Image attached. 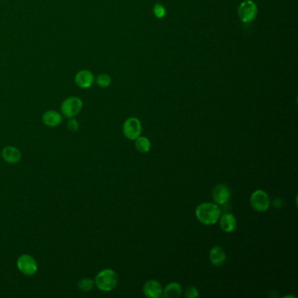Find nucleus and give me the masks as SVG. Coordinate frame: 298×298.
<instances>
[{"instance_id":"6ab92c4d","label":"nucleus","mask_w":298,"mask_h":298,"mask_svg":"<svg viewBox=\"0 0 298 298\" xmlns=\"http://www.w3.org/2000/svg\"><path fill=\"white\" fill-rule=\"evenodd\" d=\"M153 13L154 15L157 19H163L164 17L166 16V8L164 7V5L161 4H156L153 6Z\"/></svg>"},{"instance_id":"6e6552de","label":"nucleus","mask_w":298,"mask_h":298,"mask_svg":"<svg viewBox=\"0 0 298 298\" xmlns=\"http://www.w3.org/2000/svg\"><path fill=\"white\" fill-rule=\"evenodd\" d=\"M231 197V191L229 187L223 184L217 185L213 191V199L217 205L227 203Z\"/></svg>"},{"instance_id":"9d476101","label":"nucleus","mask_w":298,"mask_h":298,"mask_svg":"<svg viewBox=\"0 0 298 298\" xmlns=\"http://www.w3.org/2000/svg\"><path fill=\"white\" fill-rule=\"evenodd\" d=\"M94 75L92 72L88 70H82L78 72L75 75V83L78 87L82 88H88L91 87L94 83Z\"/></svg>"},{"instance_id":"2eb2a0df","label":"nucleus","mask_w":298,"mask_h":298,"mask_svg":"<svg viewBox=\"0 0 298 298\" xmlns=\"http://www.w3.org/2000/svg\"><path fill=\"white\" fill-rule=\"evenodd\" d=\"M182 294V288L178 284V282H170L167 284L163 290L162 296L166 298H179Z\"/></svg>"},{"instance_id":"7ed1b4c3","label":"nucleus","mask_w":298,"mask_h":298,"mask_svg":"<svg viewBox=\"0 0 298 298\" xmlns=\"http://www.w3.org/2000/svg\"><path fill=\"white\" fill-rule=\"evenodd\" d=\"M258 8L253 0H244L238 7V16L243 23H251L256 19Z\"/></svg>"},{"instance_id":"9b49d317","label":"nucleus","mask_w":298,"mask_h":298,"mask_svg":"<svg viewBox=\"0 0 298 298\" xmlns=\"http://www.w3.org/2000/svg\"><path fill=\"white\" fill-rule=\"evenodd\" d=\"M227 260V255L224 249L219 246H214L210 250V261L213 266L220 267L223 265Z\"/></svg>"},{"instance_id":"dca6fc26","label":"nucleus","mask_w":298,"mask_h":298,"mask_svg":"<svg viewBox=\"0 0 298 298\" xmlns=\"http://www.w3.org/2000/svg\"><path fill=\"white\" fill-rule=\"evenodd\" d=\"M135 147L141 153H147L150 149V142L147 137H139L135 139Z\"/></svg>"},{"instance_id":"f03ea898","label":"nucleus","mask_w":298,"mask_h":298,"mask_svg":"<svg viewBox=\"0 0 298 298\" xmlns=\"http://www.w3.org/2000/svg\"><path fill=\"white\" fill-rule=\"evenodd\" d=\"M95 283L100 290L109 292L114 290L118 283L117 274L110 269H104L96 275Z\"/></svg>"},{"instance_id":"f3484780","label":"nucleus","mask_w":298,"mask_h":298,"mask_svg":"<svg viewBox=\"0 0 298 298\" xmlns=\"http://www.w3.org/2000/svg\"><path fill=\"white\" fill-rule=\"evenodd\" d=\"M96 84L101 87H107L111 83V77L107 74H101L96 77Z\"/></svg>"},{"instance_id":"1a4fd4ad","label":"nucleus","mask_w":298,"mask_h":298,"mask_svg":"<svg viewBox=\"0 0 298 298\" xmlns=\"http://www.w3.org/2000/svg\"><path fill=\"white\" fill-rule=\"evenodd\" d=\"M143 291L145 297L149 298H158L162 297L163 290L160 282L156 280H149L145 282Z\"/></svg>"},{"instance_id":"f8f14e48","label":"nucleus","mask_w":298,"mask_h":298,"mask_svg":"<svg viewBox=\"0 0 298 298\" xmlns=\"http://www.w3.org/2000/svg\"><path fill=\"white\" fill-rule=\"evenodd\" d=\"M42 121L46 126L56 127L62 124L63 116L55 110H48L43 114Z\"/></svg>"},{"instance_id":"412c9836","label":"nucleus","mask_w":298,"mask_h":298,"mask_svg":"<svg viewBox=\"0 0 298 298\" xmlns=\"http://www.w3.org/2000/svg\"><path fill=\"white\" fill-rule=\"evenodd\" d=\"M67 128H68L69 131H72V132L77 131L79 128L78 122L75 120V119H71V120L67 123Z\"/></svg>"},{"instance_id":"0eeeda50","label":"nucleus","mask_w":298,"mask_h":298,"mask_svg":"<svg viewBox=\"0 0 298 298\" xmlns=\"http://www.w3.org/2000/svg\"><path fill=\"white\" fill-rule=\"evenodd\" d=\"M123 132L129 140H135L141 135V122L136 117H130L125 121L123 126Z\"/></svg>"},{"instance_id":"ddd939ff","label":"nucleus","mask_w":298,"mask_h":298,"mask_svg":"<svg viewBox=\"0 0 298 298\" xmlns=\"http://www.w3.org/2000/svg\"><path fill=\"white\" fill-rule=\"evenodd\" d=\"M220 228L224 232L231 233L235 230L237 226L236 218L232 213H225L220 217Z\"/></svg>"},{"instance_id":"4468645a","label":"nucleus","mask_w":298,"mask_h":298,"mask_svg":"<svg viewBox=\"0 0 298 298\" xmlns=\"http://www.w3.org/2000/svg\"><path fill=\"white\" fill-rule=\"evenodd\" d=\"M2 157L9 164H16L21 160V153L19 149L13 146H6L2 150Z\"/></svg>"},{"instance_id":"20e7f679","label":"nucleus","mask_w":298,"mask_h":298,"mask_svg":"<svg viewBox=\"0 0 298 298\" xmlns=\"http://www.w3.org/2000/svg\"><path fill=\"white\" fill-rule=\"evenodd\" d=\"M83 106L82 100L76 96H71L63 102L61 106V110L63 116L67 118H72L78 115L82 110Z\"/></svg>"},{"instance_id":"423d86ee","label":"nucleus","mask_w":298,"mask_h":298,"mask_svg":"<svg viewBox=\"0 0 298 298\" xmlns=\"http://www.w3.org/2000/svg\"><path fill=\"white\" fill-rule=\"evenodd\" d=\"M17 267L21 273L25 276H33L37 272L36 261L29 255H22L17 260Z\"/></svg>"},{"instance_id":"f257e3e1","label":"nucleus","mask_w":298,"mask_h":298,"mask_svg":"<svg viewBox=\"0 0 298 298\" xmlns=\"http://www.w3.org/2000/svg\"><path fill=\"white\" fill-rule=\"evenodd\" d=\"M196 217L200 223L211 226L217 223L221 215V209L216 203L206 202L200 204L196 208Z\"/></svg>"},{"instance_id":"aec40b11","label":"nucleus","mask_w":298,"mask_h":298,"mask_svg":"<svg viewBox=\"0 0 298 298\" xmlns=\"http://www.w3.org/2000/svg\"><path fill=\"white\" fill-rule=\"evenodd\" d=\"M185 296L188 298H197L199 297V291L193 286H189L185 291Z\"/></svg>"},{"instance_id":"a211bd4d","label":"nucleus","mask_w":298,"mask_h":298,"mask_svg":"<svg viewBox=\"0 0 298 298\" xmlns=\"http://www.w3.org/2000/svg\"><path fill=\"white\" fill-rule=\"evenodd\" d=\"M78 287L79 289L83 292H88L93 289L94 282L89 278H84L79 282Z\"/></svg>"},{"instance_id":"39448f33","label":"nucleus","mask_w":298,"mask_h":298,"mask_svg":"<svg viewBox=\"0 0 298 298\" xmlns=\"http://www.w3.org/2000/svg\"><path fill=\"white\" fill-rule=\"evenodd\" d=\"M250 204L254 210L257 212H265L269 209L270 199L265 191H255L250 197Z\"/></svg>"}]
</instances>
